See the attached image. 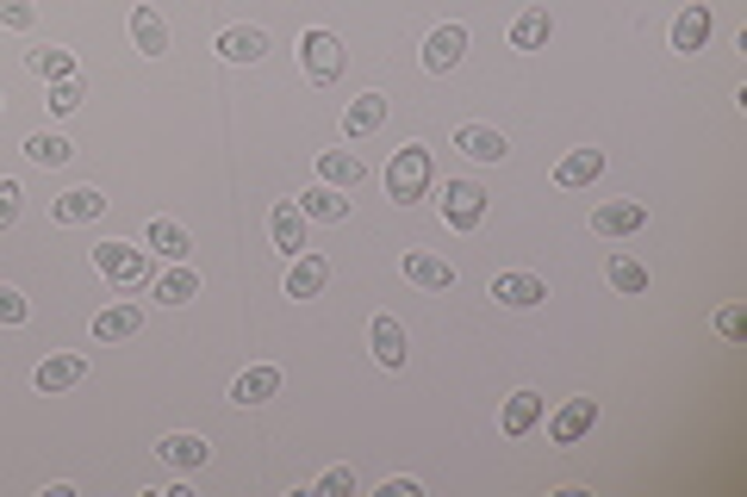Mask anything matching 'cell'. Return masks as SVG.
I'll list each match as a JSON object with an SVG mask.
<instances>
[{"label":"cell","instance_id":"cell-1","mask_svg":"<svg viewBox=\"0 0 747 497\" xmlns=\"http://www.w3.org/2000/svg\"><path fill=\"white\" fill-rule=\"evenodd\" d=\"M300 69H305L312 88H336L343 69H350V50H343L336 31H305V38H300Z\"/></svg>","mask_w":747,"mask_h":497},{"label":"cell","instance_id":"cell-2","mask_svg":"<svg viewBox=\"0 0 747 497\" xmlns=\"http://www.w3.org/2000/svg\"><path fill=\"white\" fill-rule=\"evenodd\" d=\"M430 150L424 143H405V150H393V162H386V193H393L398 205H417L430 193Z\"/></svg>","mask_w":747,"mask_h":497},{"label":"cell","instance_id":"cell-3","mask_svg":"<svg viewBox=\"0 0 747 497\" xmlns=\"http://www.w3.org/2000/svg\"><path fill=\"white\" fill-rule=\"evenodd\" d=\"M94 267L119 286V293H131V286H143L150 280V248H138V243H100L94 248Z\"/></svg>","mask_w":747,"mask_h":497},{"label":"cell","instance_id":"cell-4","mask_svg":"<svg viewBox=\"0 0 747 497\" xmlns=\"http://www.w3.org/2000/svg\"><path fill=\"white\" fill-rule=\"evenodd\" d=\"M436 212H443L448 231H480V224H486V186L480 181H448L443 200H436Z\"/></svg>","mask_w":747,"mask_h":497},{"label":"cell","instance_id":"cell-5","mask_svg":"<svg viewBox=\"0 0 747 497\" xmlns=\"http://www.w3.org/2000/svg\"><path fill=\"white\" fill-rule=\"evenodd\" d=\"M592 429H598V398H567L555 417H548V442H555V448H579Z\"/></svg>","mask_w":747,"mask_h":497},{"label":"cell","instance_id":"cell-6","mask_svg":"<svg viewBox=\"0 0 747 497\" xmlns=\"http://www.w3.org/2000/svg\"><path fill=\"white\" fill-rule=\"evenodd\" d=\"M367 348H374V361H381L386 373H398V367H405V355H412V342H405V324L381 311V317L367 324Z\"/></svg>","mask_w":747,"mask_h":497},{"label":"cell","instance_id":"cell-7","mask_svg":"<svg viewBox=\"0 0 747 497\" xmlns=\"http://www.w3.org/2000/svg\"><path fill=\"white\" fill-rule=\"evenodd\" d=\"M462 57H467V31H462V26H436V31L424 38V69H430V75L462 69Z\"/></svg>","mask_w":747,"mask_h":497},{"label":"cell","instance_id":"cell-8","mask_svg":"<svg viewBox=\"0 0 747 497\" xmlns=\"http://www.w3.org/2000/svg\"><path fill=\"white\" fill-rule=\"evenodd\" d=\"M542 417H548V398L542 392H511L505 398V410H498V429L505 435H529V429H542Z\"/></svg>","mask_w":747,"mask_h":497},{"label":"cell","instance_id":"cell-9","mask_svg":"<svg viewBox=\"0 0 747 497\" xmlns=\"http://www.w3.org/2000/svg\"><path fill=\"white\" fill-rule=\"evenodd\" d=\"M642 224H648V205H642V200H610V205L592 212V231H598V236H636Z\"/></svg>","mask_w":747,"mask_h":497},{"label":"cell","instance_id":"cell-10","mask_svg":"<svg viewBox=\"0 0 747 497\" xmlns=\"http://www.w3.org/2000/svg\"><path fill=\"white\" fill-rule=\"evenodd\" d=\"M269 236H274V248H281L286 262H293V255H305V212H300V200H281V205H274Z\"/></svg>","mask_w":747,"mask_h":497},{"label":"cell","instance_id":"cell-11","mask_svg":"<svg viewBox=\"0 0 747 497\" xmlns=\"http://www.w3.org/2000/svg\"><path fill=\"white\" fill-rule=\"evenodd\" d=\"M405 280L424 286V293H448V286H455V262L430 255V248H412V255H405Z\"/></svg>","mask_w":747,"mask_h":497},{"label":"cell","instance_id":"cell-12","mask_svg":"<svg viewBox=\"0 0 747 497\" xmlns=\"http://www.w3.org/2000/svg\"><path fill=\"white\" fill-rule=\"evenodd\" d=\"M710 31H716L710 7H685V13L673 19V50H679V57H698V50L710 44Z\"/></svg>","mask_w":747,"mask_h":497},{"label":"cell","instance_id":"cell-13","mask_svg":"<svg viewBox=\"0 0 747 497\" xmlns=\"http://www.w3.org/2000/svg\"><path fill=\"white\" fill-rule=\"evenodd\" d=\"M143 248H150V255H157V262H188V231H181L175 217H150V224H143Z\"/></svg>","mask_w":747,"mask_h":497},{"label":"cell","instance_id":"cell-14","mask_svg":"<svg viewBox=\"0 0 747 497\" xmlns=\"http://www.w3.org/2000/svg\"><path fill=\"white\" fill-rule=\"evenodd\" d=\"M324 286H331V262H324V255H293V267H286V298H319Z\"/></svg>","mask_w":747,"mask_h":497},{"label":"cell","instance_id":"cell-15","mask_svg":"<svg viewBox=\"0 0 747 497\" xmlns=\"http://www.w3.org/2000/svg\"><path fill=\"white\" fill-rule=\"evenodd\" d=\"M157 454L175 466V473H200V466L212 460V442H206V435H162Z\"/></svg>","mask_w":747,"mask_h":497},{"label":"cell","instance_id":"cell-16","mask_svg":"<svg viewBox=\"0 0 747 497\" xmlns=\"http://www.w3.org/2000/svg\"><path fill=\"white\" fill-rule=\"evenodd\" d=\"M100 212H107L100 186H69L63 200H50V217H57V224H94Z\"/></svg>","mask_w":747,"mask_h":497},{"label":"cell","instance_id":"cell-17","mask_svg":"<svg viewBox=\"0 0 747 497\" xmlns=\"http://www.w3.org/2000/svg\"><path fill=\"white\" fill-rule=\"evenodd\" d=\"M493 298H498V305H511V311H529V305L548 298V286H542L536 274H493Z\"/></svg>","mask_w":747,"mask_h":497},{"label":"cell","instance_id":"cell-18","mask_svg":"<svg viewBox=\"0 0 747 497\" xmlns=\"http://www.w3.org/2000/svg\"><path fill=\"white\" fill-rule=\"evenodd\" d=\"M300 212L319 217V224H343V217H350V193L319 181V186H305V193H300Z\"/></svg>","mask_w":747,"mask_h":497},{"label":"cell","instance_id":"cell-19","mask_svg":"<svg viewBox=\"0 0 747 497\" xmlns=\"http://www.w3.org/2000/svg\"><path fill=\"white\" fill-rule=\"evenodd\" d=\"M219 57L224 62H262V57H269V31H262V26H231L219 38Z\"/></svg>","mask_w":747,"mask_h":497},{"label":"cell","instance_id":"cell-20","mask_svg":"<svg viewBox=\"0 0 747 497\" xmlns=\"http://www.w3.org/2000/svg\"><path fill=\"white\" fill-rule=\"evenodd\" d=\"M455 150H462V155H474V162H505V155H511V143L498 138L493 124H462V131H455Z\"/></svg>","mask_w":747,"mask_h":497},{"label":"cell","instance_id":"cell-21","mask_svg":"<svg viewBox=\"0 0 747 497\" xmlns=\"http://www.w3.org/2000/svg\"><path fill=\"white\" fill-rule=\"evenodd\" d=\"M131 44H138L143 57H169V19H162L157 7H138V13H131Z\"/></svg>","mask_w":747,"mask_h":497},{"label":"cell","instance_id":"cell-22","mask_svg":"<svg viewBox=\"0 0 747 497\" xmlns=\"http://www.w3.org/2000/svg\"><path fill=\"white\" fill-rule=\"evenodd\" d=\"M386 124V93H362V100H350V112H343V138H374Z\"/></svg>","mask_w":747,"mask_h":497},{"label":"cell","instance_id":"cell-23","mask_svg":"<svg viewBox=\"0 0 747 497\" xmlns=\"http://www.w3.org/2000/svg\"><path fill=\"white\" fill-rule=\"evenodd\" d=\"M143 329V305H107L94 311V342H125Z\"/></svg>","mask_w":747,"mask_h":497},{"label":"cell","instance_id":"cell-24","mask_svg":"<svg viewBox=\"0 0 747 497\" xmlns=\"http://www.w3.org/2000/svg\"><path fill=\"white\" fill-rule=\"evenodd\" d=\"M605 174V150H567L555 169V186H592Z\"/></svg>","mask_w":747,"mask_h":497},{"label":"cell","instance_id":"cell-25","mask_svg":"<svg viewBox=\"0 0 747 497\" xmlns=\"http://www.w3.org/2000/svg\"><path fill=\"white\" fill-rule=\"evenodd\" d=\"M555 38V19H548V7H529V13L511 19V50H542Z\"/></svg>","mask_w":747,"mask_h":497},{"label":"cell","instance_id":"cell-26","mask_svg":"<svg viewBox=\"0 0 747 497\" xmlns=\"http://www.w3.org/2000/svg\"><path fill=\"white\" fill-rule=\"evenodd\" d=\"M319 181H324V186H343V193H355V186H362V155L324 150V155H319Z\"/></svg>","mask_w":747,"mask_h":497},{"label":"cell","instance_id":"cell-27","mask_svg":"<svg viewBox=\"0 0 747 497\" xmlns=\"http://www.w3.org/2000/svg\"><path fill=\"white\" fill-rule=\"evenodd\" d=\"M81 373H88V361H81V355H50L32 379H38V392H69V386H81Z\"/></svg>","mask_w":747,"mask_h":497},{"label":"cell","instance_id":"cell-28","mask_svg":"<svg viewBox=\"0 0 747 497\" xmlns=\"http://www.w3.org/2000/svg\"><path fill=\"white\" fill-rule=\"evenodd\" d=\"M274 392H281V367H250V373H238L231 398H238V404H269Z\"/></svg>","mask_w":747,"mask_h":497},{"label":"cell","instance_id":"cell-29","mask_svg":"<svg viewBox=\"0 0 747 497\" xmlns=\"http://www.w3.org/2000/svg\"><path fill=\"white\" fill-rule=\"evenodd\" d=\"M188 298H200V274H193L188 262H175L157 280V305H188Z\"/></svg>","mask_w":747,"mask_h":497},{"label":"cell","instance_id":"cell-30","mask_svg":"<svg viewBox=\"0 0 747 497\" xmlns=\"http://www.w3.org/2000/svg\"><path fill=\"white\" fill-rule=\"evenodd\" d=\"M26 69H32L38 81H63V75H75V57L57 50V44H38V50H26Z\"/></svg>","mask_w":747,"mask_h":497},{"label":"cell","instance_id":"cell-31","mask_svg":"<svg viewBox=\"0 0 747 497\" xmlns=\"http://www.w3.org/2000/svg\"><path fill=\"white\" fill-rule=\"evenodd\" d=\"M69 138H57V131H32V138H26V162H38V169H63L69 162Z\"/></svg>","mask_w":747,"mask_h":497},{"label":"cell","instance_id":"cell-32","mask_svg":"<svg viewBox=\"0 0 747 497\" xmlns=\"http://www.w3.org/2000/svg\"><path fill=\"white\" fill-rule=\"evenodd\" d=\"M81 100H88V88H81V75H63V81H50V119H69V112L81 106Z\"/></svg>","mask_w":747,"mask_h":497},{"label":"cell","instance_id":"cell-33","mask_svg":"<svg viewBox=\"0 0 747 497\" xmlns=\"http://www.w3.org/2000/svg\"><path fill=\"white\" fill-rule=\"evenodd\" d=\"M610 286L617 293H648V267L636 255H610Z\"/></svg>","mask_w":747,"mask_h":497},{"label":"cell","instance_id":"cell-34","mask_svg":"<svg viewBox=\"0 0 747 497\" xmlns=\"http://www.w3.org/2000/svg\"><path fill=\"white\" fill-rule=\"evenodd\" d=\"M0 26H7V31H32L38 7H32V0H0Z\"/></svg>","mask_w":747,"mask_h":497},{"label":"cell","instance_id":"cell-35","mask_svg":"<svg viewBox=\"0 0 747 497\" xmlns=\"http://www.w3.org/2000/svg\"><path fill=\"white\" fill-rule=\"evenodd\" d=\"M716 336H723V342H741V336H747V305H723V311H716Z\"/></svg>","mask_w":747,"mask_h":497},{"label":"cell","instance_id":"cell-36","mask_svg":"<svg viewBox=\"0 0 747 497\" xmlns=\"http://www.w3.org/2000/svg\"><path fill=\"white\" fill-rule=\"evenodd\" d=\"M26 317H32L26 293H19V286H0V324H26Z\"/></svg>","mask_w":747,"mask_h":497},{"label":"cell","instance_id":"cell-37","mask_svg":"<svg viewBox=\"0 0 747 497\" xmlns=\"http://www.w3.org/2000/svg\"><path fill=\"white\" fill-rule=\"evenodd\" d=\"M13 224H19V186L0 181V231H13Z\"/></svg>","mask_w":747,"mask_h":497},{"label":"cell","instance_id":"cell-38","mask_svg":"<svg viewBox=\"0 0 747 497\" xmlns=\"http://www.w3.org/2000/svg\"><path fill=\"white\" fill-rule=\"evenodd\" d=\"M319 491H350L355 497V473H350V466H331V473L319 479Z\"/></svg>","mask_w":747,"mask_h":497},{"label":"cell","instance_id":"cell-39","mask_svg":"<svg viewBox=\"0 0 747 497\" xmlns=\"http://www.w3.org/2000/svg\"><path fill=\"white\" fill-rule=\"evenodd\" d=\"M381 497H417V479H386Z\"/></svg>","mask_w":747,"mask_h":497},{"label":"cell","instance_id":"cell-40","mask_svg":"<svg viewBox=\"0 0 747 497\" xmlns=\"http://www.w3.org/2000/svg\"><path fill=\"white\" fill-rule=\"evenodd\" d=\"M0 106H7V100H0Z\"/></svg>","mask_w":747,"mask_h":497}]
</instances>
